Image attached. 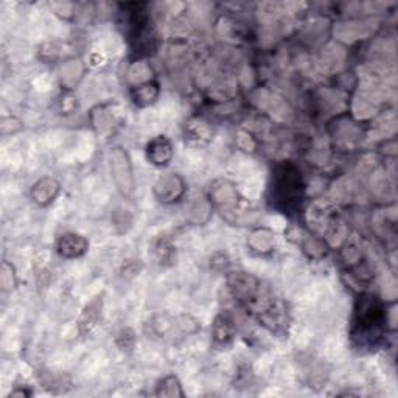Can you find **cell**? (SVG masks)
<instances>
[{
	"label": "cell",
	"mask_w": 398,
	"mask_h": 398,
	"mask_svg": "<svg viewBox=\"0 0 398 398\" xmlns=\"http://www.w3.org/2000/svg\"><path fill=\"white\" fill-rule=\"evenodd\" d=\"M386 308L376 296L371 293L359 294L354 303L350 336L358 349H373L381 343L386 331Z\"/></svg>",
	"instance_id": "6da1fadb"
},
{
	"label": "cell",
	"mask_w": 398,
	"mask_h": 398,
	"mask_svg": "<svg viewBox=\"0 0 398 398\" xmlns=\"http://www.w3.org/2000/svg\"><path fill=\"white\" fill-rule=\"evenodd\" d=\"M208 201L224 220L234 226H249L258 220L254 204L241 197L237 185L226 178H218L208 187Z\"/></svg>",
	"instance_id": "7a4b0ae2"
},
{
	"label": "cell",
	"mask_w": 398,
	"mask_h": 398,
	"mask_svg": "<svg viewBox=\"0 0 398 398\" xmlns=\"http://www.w3.org/2000/svg\"><path fill=\"white\" fill-rule=\"evenodd\" d=\"M305 197V183L298 165L281 162L274 166L270 184V201L284 213L299 211Z\"/></svg>",
	"instance_id": "3957f363"
},
{
	"label": "cell",
	"mask_w": 398,
	"mask_h": 398,
	"mask_svg": "<svg viewBox=\"0 0 398 398\" xmlns=\"http://www.w3.org/2000/svg\"><path fill=\"white\" fill-rule=\"evenodd\" d=\"M110 166L114 184L123 198L129 199L135 192V178L133 170V162L128 151L117 145L110 151Z\"/></svg>",
	"instance_id": "277c9868"
},
{
	"label": "cell",
	"mask_w": 398,
	"mask_h": 398,
	"mask_svg": "<svg viewBox=\"0 0 398 398\" xmlns=\"http://www.w3.org/2000/svg\"><path fill=\"white\" fill-rule=\"evenodd\" d=\"M227 286L234 298L246 308L262 294L260 280L248 272H230L227 276Z\"/></svg>",
	"instance_id": "5b68a950"
},
{
	"label": "cell",
	"mask_w": 398,
	"mask_h": 398,
	"mask_svg": "<svg viewBox=\"0 0 398 398\" xmlns=\"http://www.w3.org/2000/svg\"><path fill=\"white\" fill-rule=\"evenodd\" d=\"M185 193V180L176 173L162 175L153 185L154 198L162 204H173L178 202Z\"/></svg>",
	"instance_id": "8992f818"
},
{
	"label": "cell",
	"mask_w": 398,
	"mask_h": 398,
	"mask_svg": "<svg viewBox=\"0 0 398 398\" xmlns=\"http://www.w3.org/2000/svg\"><path fill=\"white\" fill-rule=\"evenodd\" d=\"M119 112V106L111 103L98 105L97 107H93L91 111V120L93 128L101 134L114 133V129L119 128L121 123V115Z\"/></svg>",
	"instance_id": "52a82bcc"
},
{
	"label": "cell",
	"mask_w": 398,
	"mask_h": 398,
	"mask_svg": "<svg viewBox=\"0 0 398 398\" xmlns=\"http://www.w3.org/2000/svg\"><path fill=\"white\" fill-rule=\"evenodd\" d=\"M89 251V241L83 235L74 232L64 234L56 241V252L62 258H79Z\"/></svg>",
	"instance_id": "ba28073f"
},
{
	"label": "cell",
	"mask_w": 398,
	"mask_h": 398,
	"mask_svg": "<svg viewBox=\"0 0 398 398\" xmlns=\"http://www.w3.org/2000/svg\"><path fill=\"white\" fill-rule=\"evenodd\" d=\"M173 156H175V147H173L168 137L157 135L148 142L147 159L150 164L156 166H166L171 162Z\"/></svg>",
	"instance_id": "9c48e42d"
},
{
	"label": "cell",
	"mask_w": 398,
	"mask_h": 398,
	"mask_svg": "<svg viewBox=\"0 0 398 398\" xmlns=\"http://www.w3.org/2000/svg\"><path fill=\"white\" fill-rule=\"evenodd\" d=\"M61 185L55 178L44 176L39 180H36L32 187V199L41 207H46L56 199L60 194Z\"/></svg>",
	"instance_id": "30bf717a"
},
{
	"label": "cell",
	"mask_w": 398,
	"mask_h": 398,
	"mask_svg": "<svg viewBox=\"0 0 398 398\" xmlns=\"http://www.w3.org/2000/svg\"><path fill=\"white\" fill-rule=\"evenodd\" d=\"M248 246L252 252L260 256L271 254L276 249V235L271 229L258 227L252 230V234L248 240Z\"/></svg>",
	"instance_id": "8fae6325"
},
{
	"label": "cell",
	"mask_w": 398,
	"mask_h": 398,
	"mask_svg": "<svg viewBox=\"0 0 398 398\" xmlns=\"http://www.w3.org/2000/svg\"><path fill=\"white\" fill-rule=\"evenodd\" d=\"M212 336L216 345L226 347L234 341L235 325L229 314H218L212 324Z\"/></svg>",
	"instance_id": "7c38bea8"
},
{
	"label": "cell",
	"mask_w": 398,
	"mask_h": 398,
	"mask_svg": "<svg viewBox=\"0 0 398 398\" xmlns=\"http://www.w3.org/2000/svg\"><path fill=\"white\" fill-rule=\"evenodd\" d=\"M101 308H103V299L101 298L92 299L88 305L83 308L78 319V330L81 335H89V333L97 327Z\"/></svg>",
	"instance_id": "4fadbf2b"
},
{
	"label": "cell",
	"mask_w": 398,
	"mask_h": 398,
	"mask_svg": "<svg viewBox=\"0 0 398 398\" xmlns=\"http://www.w3.org/2000/svg\"><path fill=\"white\" fill-rule=\"evenodd\" d=\"M159 84L156 81H147L142 84H135L131 88V98L134 101L135 106H150L151 103H154L159 97Z\"/></svg>",
	"instance_id": "5bb4252c"
},
{
	"label": "cell",
	"mask_w": 398,
	"mask_h": 398,
	"mask_svg": "<svg viewBox=\"0 0 398 398\" xmlns=\"http://www.w3.org/2000/svg\"><path fill=\"white\" fill-rule=\"evenodd\" d=\"M296 243L300 244L302 251L305 252V254L310 258H313V260H319V258L325 257V254H327V243H325L324 240H321V238L313 237V235H310V234H305V232H303V230H302V234H300V238Z\"/></svg>",
	"instance_id": "9a60e30c"
},
{
	"label": "cell",
	"mask_w": 398,
	"mask_h": 398,
	"mask_svg": "<svg viewBox=\"0 0 398 398\" xmlns=\"http://www.w3.org/2000/svg\"><path fill=\"white\" fill-rule=\"evenodd\" d=\"M157 397H168V398H176V397H185L183 385L176 375H166L164 378L159 381L157 385V390H156Z\"/></svg>",
	"instance_id": "2e32d148"
},
{
	"label": "cell",
	"mask_w": 398,
	"mask_h": 398,
	"mask_svg": "<svg viewBox=\"0 0 398 398\" xmlns=\"http://www.w3.org/2000/svg\"><path fill=\"white\" fill-rule=\"evenodd\" d=\"M190 218L188 221L193 223V224H202L208 220V216H211L212 212V204L208 198H194L192 206H190Z\"/></svg>",
	"instance_id": "e0dca14e"
},
{
	"label": "cell",
	"mask_w": 398,
	"mask_h": 398,
	"mask_svg": "<svg viewBox=\"0 0 398 398\" xmlns=\"http://www.w3.org/2000/svg\"><path fill=\"white\" fill-rule=\"evenodd\" d=\"M0 284H2L4 291H13L16 288V271H14V266L8 262H4L2 267H0Z\"/></svg>",
	"instance_id": "ac0fdd59"
},
{
	"label": "cell",
	"mask_w": 398,
	"mask_h": 398,
	"mask_svg": "<svg viewBox=\"0 0 398 398\" xmlns=\"http://www.w3.org/2000/svg\"><path fill=\"white\" fill-rule=\"evenodd\" d=\"M154 254L157 256L161 263L171 262L173 257H175V248H173V244L168 238H161V240L156 243Z\"/></svg>",
	"instance_id": "d6986e66"
},
{
	"label": "cell",
	"mask_w": 398,
	"mask_h": 398,
	"mask_svg": "<svg viewBox=\"0 0 398 398\" xmlns=\"http://www.w3.org/2000/svg\"><path fill=\"white\" fill-rule=\"evenodd\" d=\"M2 134L4 135H8V134H13V133H18L20 128H22V125H20V121L16 119V117H13V115H10V117H6V115H4L2 117Z\"/></svg>",
	"instance_id": "ffe728a7"
},
{
	"label": "cell",
	"mask_w": 398,
	"mask_h": 398,
	"mask_svg": "<svg viewBox=\"0 0 398 398\" xmlns=\"http://www.w3.org/2000/svg\"><path fill=\"white\" fill-rule=\"evenodd\" d=\"M229 266V258L226 254H223V252H218V254H215L212 257V267L213 270H224V267Z\"/></svg>",
	"instance_id": "44dd1931"
},
{
	"label": "cell",
	"mask_w": 398,
	"mask_h": 398,
	"mask_svg": "<svg viewBox=\"0 0 398 398\" xmlns=\"http://www.w3.org/2000/svg\"><path fill=\"white\" fill-rule=\"evenodd\" d=\"M140 270H142V266L137 267V263H135V262H129V263H126V265H125V270H123V272H125V274H123V277L129 279V277H135V276H139Z\"/></svg>",
	"instance_id": "7402d4cb"
},
{
	"label": "cell",
	"mask_w": 398,
	"mask_h": 398,
	"mask_svg": "<svg viewBox=\"0 0 398 398\" xmlns=\"http://www.w3.org/2000/svg\"><path fill=\"white\" fill-rule=\"evenodd\" d=\"M33 392L32 390H28V389H14L11 390V394L8 397H20V398H24V397H32Z\"/></svg>",
	"instance_id": "603a6c76"
}]
</instances>
